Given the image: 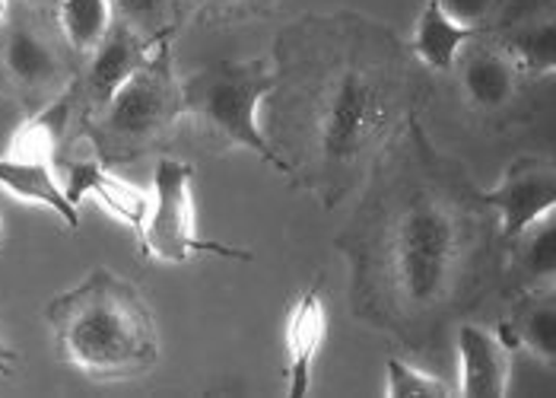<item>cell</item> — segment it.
<instances>
[{
    "mask_svg": "<svg viewBox=\"0 0 556 398\" xmlns=\"http://www.w3.org/2000/svg\"><path fill=\"white\" fill-rule=\"evenodd\" d=\"M500 246L496 211L465 170L410 119L372 160L338 249L350 262V310L424 351L483 294Z\"/></svg>",
    "mask_w": 556,
    "mask_h": 398,
    "instance_id": "obj_1",
    "label": "cell"
},
{
    "mask_svg": "<svg viewBox=\"0 0 556 398\" xmlns=\"http://www.w3.org/2000/svg\"><path fill=\"white\" fill-rule=\"evenodd\" d=\"M410 48L366 16H305L274 48L270 147L325 208L341 204L372 160L417 119Z\"/></svg>",
    "mask_w": 556,
    "mask_h": 398,
    "instance_id": "obj_2",
    "label": "cell"
},
{
    "mask_svg": "<svg viewBox=\"0 0 556 398\" xmlns=\"http://www.w3.org/2000/svg\"><path fill=\"white\" fill-rule=\"evenodd\" d=\"M45 319L58 357L99 383H122L150 373L160 360V335L140 290L109 268L58 294Z\"/></svg>",
    "mask_w": 556,
    "mask_h": 398,
    "instance_id": "obj_3",
    "label": "cell"
},
{
    "mask_svg": "<svg viewBox=\"0 0 556 398\" xmlns=\"http://www.w3.org/2000/svg\"><path fill=\"white\" fill-rule=\"evenodd\" d=\"M274 89V64L264 58L214 61L181 80V119L219 150H252L270 170L290 178V166L261 128V105Z\"/></svg>",
    "mask_w": 556,
    "mask_h": 398,
    "instance_id": "obj_4",
    "label": "cell"
},
{
    "mask_svg": "<svg viewBox=\"0 0 556 398\" xmlns=\"http://www.w3.org/2000/svg\"><path fill=\"white\" fill-rule=\"evenodd\" d=\"M181 119V80L172 67L169 39L156 42L147 61L99 112L86 115L84 132L105 163H125L160 144Z\"/></svg>",
    "mask_w": 556,
    "mask_h": 398,
    "instance_id": "obj_5",
    "label": "cell"
},
{
    "mask_svg": "<svg viewBox=\"0 0 556 398\" xmlns=\"http://www.w3.org/2000/svg\"><path fill=\"white\" fill-rule=\"evenodd\" d=\"M194 166L185 160L163 157L153 170V191L147 204V217L137 229L140 252L156 262L181 265L194 256H219L236 262H252L255 256L239 246H223L214 239H201L194 226Z\"/></svg>",
    "mask_w": 556,
    "mask_h": 398,
    "instance_id": "obj_6",
    "label": "cell"
},
{
    "mask_svg": "<svg viewBox=\"0 0 556 398\" xmlns=\"http://www.w3.org/2000/svg\"><path fill=\"white\" fill-rule=\"evenodd\" d=\"M71 54L58 23H48L36 7L0 23V80L33 112L74 84Z\"/></svg>",
    "mask_w": 556,
    "mask_h": 398,
    "instance_id": "obj_7",
    "label": "cell"
},
{
    "mask_svg": "<svg viewBox=\"0 0 556 398\" xmlns=\"http://www.w3.org/2000/svg\"><path fill=\"white\" fill-rule=\"evenodd\" d=\"M483 201L496 211L500 242L506 246L525 226L554 214L556 170L544 157H521L509 163L503 178L483 191Z\"/></svg>",
    "mask_w": 556,
    "mask_h": 398,
    "instance_id": "obj_8",
    "label": "cell"
},
{
    "mask_svg": "<svg viewBox=\"0 0 556 398\" xmlns=\"http://www.w3.org/2000/svg\"><path fill=\"white\" fill-rule=\"evenodd\" d=\"M153 48H156V42L137 36L130 26L115 20L112 29L105 33V39L86 54L84 74L74 77V87H77L86 115L99 112L118 89L125 87V80L147 61V54Z\"/></svg>",
    "mask_w": 556,
    "mask_h": 398,
    "instance_id": "obj_9",
    "label": "cell"
},
{
    "mask_svg": "<svg viewBox=\"0 0 556 398\" xmlns=\"http://www.w3.org/2000/svg\"><path fill=\"white\" fill-rule=\"evenodd\" d=\"M452 71L458 74L465 102L483 115H496L509 109L521 87V74L513 64V58L503 51L500 42H486L483 33L473 36L471 42H465Z\"/></svg>",
    "mask_w": 556,
    "mask_h": 398,
    "instance_id": "obj_10",
    "label": "cell"
},
{
    "mask_svg": "<svg viewBox=\"0 0 556 398\" xmlns=\"http://www.w3.org/2000/svg\"><path fill=\"white\" fill-rule=\"evenodd\" d=\"M54 173L61 178L67 198L80 208L86 195L96 198L105 211H112L118 221L134 226V233L140 229V223L147 217V204L150 195H143L140 188L128 185L125 178H118L105 160L92 157H54Z\"/></svg>",
    "mask_w": 556,
    "mask_h": 398,
    "instance_id": "obj_11",
    "label": "cell"
},
{
    "mask_svg": "<svg viewBox=\"0 0 556 398\" xmlns=\"http://www.w3.org/2000/svg\"><path fill=\"white\" fill-rule=\"evenodd\" d=\"M458 357H462V386L465 398H503L513 383V348L500 332L480 328L473 322L458 325Z\"/></svg>",
    "mask_w": 556,
    "mask_h": 398,
    "instance_id": "obj_12",
    "label": "cell"
},
{
    "mask_svg": "<svg viewBox=\"0 0 556 398\" xmlns=\"http://www.w3.org/2000/svg\"><path fill=\"white\" fill-rule=\"evenodd\" d=\"M328 335V315L321 300V281L305 287L287 315V396L300 398L312 389L315 360Z\"/></svg>",
    "mask_w": 556,
    "mask_h": 398,
    "instance_id": "obj_13",
    "label": "cell"
},
{
    "mask_svg": "<svg viewBox=\"0 0 556 398\" xmlns=\"http://www.w3.org/2000/svg\"><path fill=\"white\" fill-rule=\"evenodd\" d=\"M500 338L509 348H525L538 357L544 366L554 370L556 363V290L547 287H528L513 300L509 315L500 322Z\"/></svg>",
    "mask_w": 556,
    "mask_h": 398,
    "instance_id": "obj_14",
    "label": "cell"
},
{
    "mask_svg": "<svg viewBox=\"0 0 556 398\" xmlns=\"http://www.w3.org/2000/svg\"><path fill=\"white\" fill-rule=\"evenodd\" d=\"M0 188H7L20 201L48 208L51 214H58L64 221L67 229H80V208L67 198L61 178L54 173V163L0 157Z\"/></svg>",
    "mask_w": 556,
    "mask_h": 398,
    "instance_id": "obj_15",
    "label": "cell"
},
{
    "mask_svg": "<svg viewBox=\"0 0 556 398\" xmlns=\"http://www.w3.org/2000/svg\"><path fill=\"white\" fill-rule=\"evenodd\" d=\"M74 109H80V96L77 87L58 92L54 99H48L39 105L10 140V153L7 157H20V160H45L54 163V157L61 153V144L67 140L71 125H74Z\"/></svg>",
    "mask_w": 556,
    "mask_h": 398,
    "instance_id": "obj_16",
    "label": "cell"
},
{
    "mask_svg": "<svg viewBox=\"0 0 556 398\" xmlns=\"http://www.w3.org/2000/svg\"><path fill=\"white\" fill-rule=\"evenodd\" d=\"M496 42L513 58L521 77H551L556 67V16L554 10L525 13L503 23Z\"/></svg>",
    "mask_w": 556,
    "mask_h": 398,
    "instance_id": "obj_17",
    "label": "cell"
},
{
    "mask_svg": "<svg viewBox=\"0 0 556 398\" xmlns=\"http://www.w3.org/2000/svg\"><path fill=\"white\" fill-rule=\"evenodd\" d=\"M483 29H468L462 23H455L435 0H427L417 23H414V33H410V54L417 64H424L427 71L435 74H448L458 51L465 48V42H471L473 36H480Z\"/></svg>",
    "mask_w": 556,
    "mask_h": 398,
    "instance_id": "obj_18",
    "label": "cell"
},
{
    "mask_svg": "<svg viewBox=\"0 0 556 398\" xmlns=\"http://www.w3.org/2000/svg\"><path fill=\"white\" fill-rule=\"evenodd\" d=\"M509 252V271L521 284V290L528 287H547L554 284L556 271V217L547 214L531 226H525L515 239L506 242Z\"/></svg>",
    "mask_w": 556,
    "mask_h": 398,
    "instance_id": "obj_19",
    "label": "cell"
},
{
    "mask_svg": "<svg viewBox=\"0 0 556 398\" xmlns=\"http://www.w3.org/2000/svg\"><path fill=\"white\" fill-rule=\"evenodd\" d=\"M58 33L74 54H89L115 23L109 0H58Z\"/></svg>",
    "mask_w": 556,
    "mask_h": 398,
    "instance_id": "obj_20",
    "label": "cell"
},
{
    "mask_svg": "<svg viewBox=\"0 0 556 398\" xmlns=\"http://www.w3.org/2000/svg\"><path fill=\"white\" fill-rule=\"evenodd\" d=\"M109 3L115 10V20H122L137 36L150 42L169 39L175 29L178 0H109Z\"/></svg>",
    "mask_w": 556,
    "mask_h": 398,
    "instance_id": "obj_21",
    "label": "cell"
},
{
    "mask_svg": "<svg viewBox=\"0 0 556 398\" xmlns=\"http://www.w3.org/2000/svg\"><path fill=\"white\" fill-rule=\"evenodd\" d=\"M388 370V398H445L452 396V386L442 383L439 376H432L427 370H417L397 357H391L386 363Z\"/></svg>",
    "mask_w": 556,
    "mask_h": 398,
    "instance_id": "obj_22",
    "label": "cell"
},
{
    "mask_svg": "<svg viewBox=\"0 0 556 398\" xmlns=\"http://www.w3.org/2000/svg\"><path fill=\"white\" fill-rule=\"evenodd\" d=\"M455 23L468 29H486V23L500 13L503 0H435Z\"/></svg>",
    "mask_w": 556,
    "mask_h": 398,
    "instance_id": "obj_23",
    "label": "cell"
},
{
    "mask_svg": "<svg viewBox=\"0 0 556 398\" xmlns=\"http://www.w3.org/2000/svg\"><path fill=\"white\" fill-rule=\"evenodd\" d=\"M198 3L214 20H239V16H252L257 10H267L274 0H198Z\"/></svg>",
    "mask_w": 556,
    "mask_h": 398,
    "instance_id": "obj_24",
    "label": "cell"
},
{
    "mask_svg": "<svg viewBox=\"0 0 556 398\" xmlns=\"http://www.w3.org/2000/svg\"><path fill=\"white\" fill-rule=\"evenodd\" d=\"M13 363H16V357L7 348V341L0 338V376H10L13 373Z\"/></svg>",
    "mask_w": 556,
    "mask_h": 398,
    "instance_id": "obj_25",
    "label": "cell"
},
{
    "mask_svg": "<svg viewBox=\"0 0 556 398\" xmlns=\"http://www.w3.org/2000/svg\"><path fill=\"white\" fill-rule=\"evenodd\" d=\"M10 16V0H0V23Z\"/></svg>",
    "mask_w": 556,
    "mask_h": 398,
    "instance_id": "obj_26",
    "label": "cell"
},
{
    "mask_svg": "<svg viewBox=\"0 0 556 398\" xmlns=\"http://www.w3.org/2000/svg\"><path fill=\"white\" fill-rule=\"evenodd\" d=\"M26 7H42V3H58V0H23Z\"/></svg>",
    "mask_w": 556,
    "mask_h": 398,
    "instance_id": "obj_27",
    "label": "cell"
},
{
    "mask_svg": "<svg viewBox=\"0 0 556 398\" xmlns=\"http://www.w3.org/2000/svg\"><path fill=\"white\" fill-rule=\"evenodd\" d=\"M0 239H3V223H0Z\"/></svg>",
    "mask_w": 556,
    "mask_h": 398,
    "instance_id": "obj_28",
    "label": "cell"
}]
</instances>
